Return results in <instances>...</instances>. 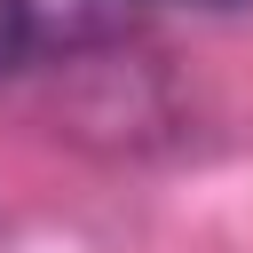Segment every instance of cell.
I'll list each match as a JSON object with an SVG mask.
<instances>
[{
  "label": "cell",
  "instance_id": "1",
  "mask_svg": "<svg viewBox=\"0 0 253 253\" xmlns=\"http://www.w3.org/2000/svg\"><path fill=\"white\" fill-rule=\"evenodd\" d=\"M142 0H0V79L103 55L134 32Z\"/></svg>",
  "mask_w": 253,
  "mask_h": 253
},
{
  "label": "cell",
  "instance_id": "2",
  "mask_svg": "<svg viewBox=\"0 0 253 253\" xmlns=\"http://www.w3.org/2000/svg\"><path fill=\"white\" fill-rule=\"evenodd\" d=\"M182 8H206V16H229V8H253V0H182Z\"/></svg>",
  "mask_w": 253,
  "mask_h": 253
}]
</instances>
